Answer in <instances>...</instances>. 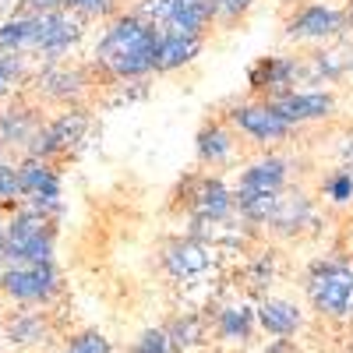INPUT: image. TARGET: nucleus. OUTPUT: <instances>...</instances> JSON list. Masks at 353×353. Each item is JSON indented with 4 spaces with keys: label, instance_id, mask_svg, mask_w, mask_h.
<instances>
[{
    "label": "nucleus",
    "instance_id": "obj_1",
    "mask_svg": "<svg viewBox=\"0 0 353 353\" xmlns=\"http://www.w3.org/2000/svg\"><path fill=\"white\" fill-rule=\"evenodd\" d=\"M163 25L149 21L145 14H121L113 18L106 36L96 46V64L110 71V78H145L156 71V46Z\"/></svg>",
    "mask_w": 353,
    "mask_h": 353
},
{
    "label": "nucleus",
    "instance_id": "obj_2",
    "mask_svg": "<svg viewBox=\"0 0 353 353\" xmlns=\"http://www.w3.org/2000/svg\"><path fill=\"white\" fill-rule=\"evenodd\" d=\"M307 301L321 318L353 314V265L339 258L314 261L307 272Z\"/></svg>",
    "mask_w": 353,
    "mask_h": 353
},
{
    "label": "nucleus",
    "instance_id": "obj_3",
    "mask_svg": "<svg viewBox=\"0 0 353 353\" xmlns=\"http://www.w3.org/2000/svg\"><path fill=\"white\" fill-rule=\"evenodd\" d=\"M173 198H176V205H184V212L191 216L194 226L223 223L233 209H237V205H233V194L226 191V184L212 173H188Z\"/></svg>",
    "mask_w": 353,
    "mask_h": 353
},
{
    "label": "nucleus",
    "instance_id": "obj_4",
    "mask_svg": "<svg viewBox=\"0 0 353 353\" xmlns=\"http://www.w3.org/2000/svg\"><path fill=\"white\" fill-rule=\"evenodd\" d=\"M0 290L18 304H50L61 290V272L53 261L43 265H11L0 276Z\"/></svg>",
    "mask_w": 353,
    "mask_h": 353
},
{
    "label": "nucleus",
    "instance_id": "obj_5",
    "mask_svg": "<svg viewBox=\"0 0 353 353\" xmlns=\"http://www.w3.org/2000/svg\"><path fill=\"white\" fill-rule=\"evenodd\" d=\"M350 11L346 8H336V4H301L286 18V39H311V43H329V39H339L350 25Z\"/></svg>",
    "mask_w": 353,
    "mask_h": 353
},
{
    "label": "nucleus",
    "instance_id": "obj_6",
    "mask_svg": "<svg viewBox=\"0 0 353 353\" xmlns=\"http://www.w3.org/2000/svg\"><path fill=\"white\" fill-rule=\"evenodd\" d=\"M230 124L237 128L244 138L258 141V145H276L283 138L293 134V124L279 113V106L272 99H251L230 110Z\"/></svg>",
    "mask_w": 353,
    "mask_h": 353
},
{
    "label": "nucleus",
    "instance_id": "obj_7",
    "mask_svg": "<svg viewBox=\"0 0 353 353\" xmlns=\"http://www.w3.org/2000/svg\"><path fill=\"white\" fill-rule=\"evenodd\" d=\"M18 181H21V198L25 205L46 212L50 219L64 212V201H61V173L50 159H39V156H28L21 166H18Z\"/></svg>",
    "mask_w": 353,
    "mask_h": 353
},
{
    "label": "nucleus",
    "instance_id": "obj_8",
    "mask_svg": "<svg viewBox=\"0 0 353 353\" xmlns=\"http://www.w3.org/2000/svg\"><path fill=\"white\" fill-rule=\"evenodd\" d=\"M85 131H88V117L81 110H68V113L57 117V121H50V124L39 128L36 141L28 145V156H39V159H50V163L68 159L81 145Z\"/></svg>",
    "mask_w": 353,
    "mask_h": 353
},
{
    "label": "nucleus",
    "instance_id": "obj_9",
    "mask_svg": "<svg viewBox=\"0 0 353 353\" xmlns=\"http://www.w3.org/2000/svg\"><path fill=\"white\" fill-rule=\"evenodd\" d=\"M301 74L304 68L293 57H258L248 71V88L254 92V99H283L297 88Z\"/></svg>",
    "mask_w": 353,
    "mask_h": 353
},
{
    "label": "nucleus",
    "instance_id": "obj_10",
    "mask_svg": "<svg viewBox=\"0 0 353 353\" xmlns=\"http://www.w3.org/2000/svg\"><path fill=\"white\" fill-rule=\"evenodd\" d=\"M78 36H81L78 18H71V14L61 8V11L39 14V25H36V39H32V46H36L43 57L57 61V57L68 53V50L78 43Z\"/></svg>",
    "mask_w": 353,
    "mask_h": 353
},
{
    "label": "nucleus",
    "instance_id": "obj_11",
    "mask_svg": "<svg viewBox=\"0 0 353 353\" xmlns=\"http://www.w3.org/2000/svg\"><path fill=\"white\" fill-rule=\"evenodd\" d=\"M279 106V113L286 117V121L293 128L301 124H314V121H329V117L336 113V96L332 92H318V88H311V92H286L283 99H272Z\"/></svg>",
    "mask_w": 353,
    "mask_h": 353
},
{
    "label": "nucleus",
    "instance_id": "obj_12",
    "mask_svg": "<svg viewBox=\"0 0 353 353\" xmlns=\"http://www.w3.org/2000/svg\"><path fill=\"white\" fill-rule=\"evenodd\" d=\"M209 261H212L209 248H205L201 241H194V237H176L163 248V269L173 279H191V276L209 269Z\"/></svg>",
    "mask_w": 353,
    "mask_h": 353
},
{
    "label": "nucleus",
    "instance_id": "obj_13",
    "mask_svg": "<svg viewBox=\"0 0 353 353\" xmlns=\"http://www.w3.org/2000/svg\"><path fill=\"white\" fill-rule=\"evenodd\" d=\"M233 149H237V134L230 131L226 121H205L201 131L194 134V152H198V163L201 166H223Z\"/></svg>",
    "mask_w": 353,
    "mask_h": 353
},
{
    "label": "nucleus",
    "instance_id": "obj_14",
    "mask_svg": "<svg viewBox=\"0 0 353 353\" xmlns=\"http://www.w3.org/2000/svg\"><path fill=\"white\" fill-rule=\"evenodd\" d=\"M254 311H258V325L272 339H290V336H297L301 325H304L301 307L293 301H283V297H265Z\"/></svg>",
    "mask_w": 353,
    "mask_h": 353
},
{
    "label": "nucleus",
    "instance_id": "obj_15",
    "mask_svg": "<svg viewBox=\"0 0 353 353\" xmlns=\"http://www.w3.org/2000/svg\"><path fill=\"white\" fill-rule=\"evenodd\" d=\"M216 14L209 0H170V11L163 18V28H173V32H188V36H201L212 28Z\"/></svg>",
    "mask_w": 353,
    "mask_h": 353
},
{
    "label": "nucleus",
    "instance_id": "obj_16",
    "mask_svg": "<svg viewBox=\"0 0 353 353\" xmlns=\"http://www.w3.org/2000/svg\"><path fill=\"white\" fill-rule=\"evenodd\" d=\"M201 36H188V32H173V28H163L159 36V46H156V71L166 74V71H176L191 64L194 57L201 53Z\"/></svg>",
    "mask_w": 353,
    "mask_h": 353
},
{
    "label": "nucleus",
    "instance_id": "obj_17",
    "mask_svg": "<svg viewBox=\"0 0 353 353\" xmlns=\"http://www.w3.org/2000/svg\"><path fill=\"white\" fill-rule=\"evenodd\" d=\"M286 176H290V166L286 159L279 156H269V159H258L251 163L244 173H241V191H283L286 188Z\"/></svg>",
    "mask_w": 353,
    "mask_h": 353
},
{
    "label": "nucleus",
    "instance_id": "obj_18",
    "mask_svg": "<svg viewBox=\"0 0 353 353\" xmlns=\"http://www.w3.org/2000/svg\"><path fill=\"white\" fill-rule=\"evenodd\" d=\"M314 223V205L304 198V194H290L283 198L279 194V205H276V212L269 219V226L276 233H286V237H293V233H301L304 226Z\"/></svg>",
    "mask_w": 353,
    "mask_h": 353
},
{
    "label": "nucleus",
    "instance_id": "obj_19",
    "mask_svg": "<svg viewBox=\"0 0 353 353\" xmlns=\"http://www.w3.org/2000/svg\"><path fill=\"white\" fill-rule=\"evenodd\" d=\"M43 121L32 113V110H8L0 117V149H11V145H21L28 152V145L36 141Z\"/></svg>",
    "mask_w": 353,
    "mask_h": 353
},
{
    "label": "nucleus",
    "instance_id": "obj_20",
    "mask_svg": "<svg viewBox=\"0 0 353 353\" xmlns=\"http://www.w3.org/2000/svg\"><path fill=\"white\" fill-rule=\"evenodd\" d=\"M258 325V311L248 304H230L216 314V336L223 343H248Z\"/></svg>",
    "mask_w": 353,
    "mask_h": 353
},
{
    "label": "nucleus",
    "instance_id": "obj_21",
    "mask_svg": "<svg viewBox=\"0 0 353 353\" xmlns=\"http://www.w3.org/2000/svg\"><path fill=\"white\" fill-rule=\"evenodd\" d=\"M53 233L57 230H46L32 241H21V244H4V258L11 265H43V261H53Z\"/></svg>",
    "mask_w": 353,
    "mask_h": 353
},
{
    "label": "nucleus",
    "instance_id": "obj_22",
    "mask_svg": "<svg viewBox=\"0 0 353 353\" xmlns=\"http://www.w3.org/2000/svg\"><path fill=\"white\" fill-rule=\"evenodd\" d=\"M43 85V92L46 99H57V103H71L78 92H81V85H85V74L81 71H71V68H53L39 78Z\"/></svg>",
    "mask_w": 353,
    "mask_h": 353
},
{
    "label": "nucleus",
    "instance_id": "obj_23",
    "mask_svg": "<svg viewBox=\"0 0 353 353\" xmlns=\"http://www.w3.org/2000/svg\"><path fill=\"white\" fill-rule=\"evenodd\" d=\"M205 318L201 314H181L166 325V336H170V346L173 350H191V346H201L205 343Z\"/></svg>",
    "mask_w": 353,
    "mask_h": 353
},
{
    "label": "nucleus",
    "instance_id": "obj_24",
    "mask_svg": "<svg viewBox=\"0 0 353 353\" xmlns=\"http://www.w3.org/2000/svg\"><path fill=\"white\" fill-rule=\"evenodd\" d=\"M36 25H39V14L11 18L4 28H0V50H4V53H18V50H25V46H32Z\"/></svg>",
    "mask_w": 353,
    "mask_h": 353
},
{
    "label": "nucleus",
    "instance_id": "obj_25",
    "mask_svg": "<svg viewBox=\"0 0 353 353\" xmlns=\"http://www.w3.org/2000/svg\"><path fill=\"white\" fill-rule=\"evenodd\" d=\"M43 332H46L43 314H36V311H18V314L8 321V339H11L14 346L36 343V339H43Z\"/></svg>",
    "mask_w": 353,
    "mask_h": 353
},
{
    "label": "nucleus",
    "instance_id": "obj_26",
    "mask_svg": "<svg viewBox=\"0 0 353 353\" xmlns=\"http://www.w3.org/2000/svg\"><path fill=\"white\" fill-rule=\"evenodd\" d=\"M325 198L329 201H336V205H346L350 198H353V166H339V170H332L329 176H325Z\"/></svg>",
    "mask_w": 353,
    "mask_h": 353
},
{
    "label": "nucleus",
    "instance_id": "obj_27",
    "mask_svg": "<svg viewBox=\"0 0 353 353\" xmlns=\"http://www.w3.org/2000/svg\"><path fill=\"white\" fill-rule=\"evenodd\" d=\"M64 353H113V343L103 332H96V329H85V332L71 336Z\"/></svg>",
    "mask_w": 353,
    "mask_h": 353
},
{
    "label": "nucleus",
    "instance_id": "obj_28",
    "mask_svg": "<svg viewBox=\"0 0 353 353\" xmlns=\"http://www.w3.org/2000/svg\"><path fill=\"white\" fill-rule=\"evenodd\" d=\"M212 4V14H216V21L223 25V28H233L248 11H251V4L254 0H209Z\"/></svg>",
    "mask_w": 353,
    "mask_h": 353
},
{
    "label": "nucleus",
    "instance_id": "obj_29",
    "mask_svg": "<svg viewBox=\"0 0 353 353\" xmlns=\"http://www.w3.org/2000/svg\"><path fill=\"white\" fill-rule=\"evenodd\" d=\"M170 336L166 329H145L134 343H131V353H170Z\"/></svg>",
    "mask_w": 353,
    "mask_h": 353
},
{
    "label": "nucleus",
    "instance_id": "obj_30",
    "mask_svg": "<svg viewBox=\"0 0 353 353\" xmlns=\"http://www.w3.org/2000/svg\"><path fill=\"white\" fill-rule=\"evenodd\" d=\"M21 71V61H18V53H0V99H4L11 92V85Z\"/></svg>",
    "mask_w": 353,
    "mask_h": 353
},
{
    "label": "nucleus",
    "instance_id": "obj_31",
    "mask_svg": "<svg viewBox=\"0 0 353 353\" xmlns=\"http://www.w3.org/2000/svg\"><path fill=\"white\" fill-rule=\"evenodd\" d=\"M0 198H21L18 166H11V163H0Z\"/></svg>",
    "mask_w": 353,
    "mask_h": 353
},
{
    "label": "nucleus",
    "instance_id": "obj_32",
    "mask_svg": "<svg viewBox=\"0 0 353 353\" xmlns=\"http://www.w3.org/2000/svg\"><path fill=\"white\" fill-rule=\"evenodd\" d=\"M272 254H258V261L251 265V286L254 290H265V283H272Z\"/></svg>",
    "mask_w": 353,
    "mask_h": 353
},
{
    "label": "nucleus",
    "instance_id": "obj_33",
    "mask_svg": "<svg viewBox=\"0 0 353 353\" xmlns=\"http://www.w3.org/2000/svg\"><path fill=\"white\" fill-rule=\"evenodd\" d=\"M110 4H113V0H68V8H74V11H81V14H88V18L106 14Z\"/></svg>",
    "mask_w": 353,
    "mask_h": 353
},
{
    "label": "nucleus",
    "instance_id": "obj_34",
    "mask_svg": "<svg viewBox=\"0 0 353 353\" xmlns=\"http://www.w3.org/2000/svg\"><path fill=\"white\" fill-rule=\"evenodd\" d=\"M25 14H50V11H61L68 8V0H21Z\"/></svg>",
    "mask_w": 353,
    "mask_h": 353
},
{
    "label": "nucleus",
    "instance_id": "obj_35",
    "mask_svg": "<svg viewBox=\"0 0 353 353\" xmlns=\"http://www.w3.org/2000/svg\"><path fill=\"white\" fill-rule=\"evenodd\" d=\"M0 276H4V244H0Z\"/></svg>",
    "mask_w": 353,
    "mask_h": 353
},
{
    "label": "nucleus",
    "instance_id": "obj_36",
    "mask_svg": "<svg viewBox=\"0 0 353 353\" xmlns=\"http://www.w3.org/2000/svg\"><path fill=\"white\" fill-rule=\"evenodd\" d=\"M279 4H301V0H279Z\"/></svg>",
    "mask_w": 353,
    "mask_h": 353
},
{
    "label": "nucleus",
    "instance_id": "obj_37",
    "mask_svg": "<svg viewBox=\"0 0 353 353\" xmlns=\"http://www.w3.org/2000/svg\"><path fill=\"white\" fill-rule=\"evenodd\" d=\"M0 244H4V226H0Z\"/></svg>",
    "mask_w": 353,
    "mask_h": 353
},
{
    "label": "nucleus",
    "instance_id": "obj_38",
    "mask_svg": "<svg viewBox=\"0 0 353 353\" xmlns=\"http://www.w3.org/2000/svg\"><path fill=\"white\" fill-rule=\"evenodd\" d=\"M350 18H353V8H350Z\"/></svg>",
    "mask_w": 353,
    "mask_h": 353
}]
</instances>
